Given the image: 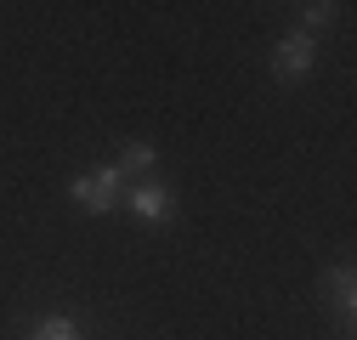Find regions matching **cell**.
<instances>
[{
    "label": "cell",
    "mask_w": 357,
    "mask_h": 340,
    "mask_svg": "<svg viewBox=\"0 0 357 340\" xmlns=\"http://www.w3.org/2000/svg\"><path fill=\"white\" fill-rule=\"evenodd\" d=\"M125 176H119V164H97V170H79V176L68 182V199L85 210V216H108V210L125 204Z\"/></svg>",
    "instance_id": "1"
},
{
    "label": "cell",
    "mask_w": 357,
    "mask_h": 340,
    "mask_svg": "<svg viewBox=\"0 0 357 340\" xmlns=\"http://www.w3.org/2000/svg\"><path fill=\"white\" fill-rule=\"evenodd\" d=\"M312 63H318V34H306V29H289L273 46V79H306Z\"/></svg>",
    "instance_id": "2"
},
{
    "label": "cell",
    "mask_w": 357,
    "mask_h": 340,
    "mask_svg": "<svg viewBox=\"0 0 357 340\" xmlns=\"http://www.w3.org/2000/svg\"><path fill=\"white\" fill-rule=\"evenodd\" d=\"M170 204H176V199H170L165 182H130V187H125V210H130L137 222H165Z\"/></svg>",
    "instance_id": "3"
},
{
    "label": "cell",
    "mask_w": 357,
    "mask_h": 340,
    "mask_svg": "<svg viewBox=\"0 0 357 340\" xmlns=\"http://www.w3.org/2000/svg\"><path fill=\"white\" fill-rule=\"evenodd\" d=\"M324 289H329V301H335V318H340V329L351 334V318H357V278H351V261H340V267L324 278Z\"/></svg>",
    "instance_id": "4"
},
{
    "label": "cell",
    "mask_w": 357,
    "mask_h": 340,
    "mask_svg": "<svg viewBox=\"0 0 357 340\" xmlns=\"http://www.w3.org/2000/svg\"><path fill=\"white\" fill-rule=\"evenodd\" d=\"M153 159H159L153 142H125V153H119L114 164H119V176H125V182H142V170H148Z\"/></svg>",
    "instance_id": "5"
},
{
    "label": "cell",
    "mask_w": 357,
    "mask_h": 340,
    "mask_svg": "<svg viewBox=\"0 0 357 340\" xmlns=\"http://www.w3.org/2000/svg\"><path fill=\"white\" fill-rule=\"evenodd\" d=\"M29 340H85V334H79V323H74V318L52 312V318H40V323L29 329Z\"/></svg>",
    "instance_id": "6"
},
{
    "label": "cell",
    "mask_w": 357,
    "mask_h": 340,
    "mask_svg": "<svg viewBox=\"0 0 357 340\" xmlns=\"http://www.w3.org/2000/svg\"><path fill=\"white\" fill-rule=\"evenodd\" d=\"M335 12H340V6H301V29H306V34H318V29L335 23Z\"/></svg>",
    "instance_id": "7"
}]
</instances>
